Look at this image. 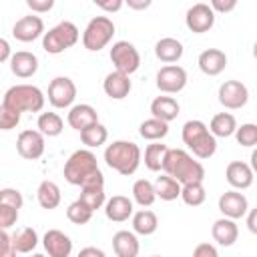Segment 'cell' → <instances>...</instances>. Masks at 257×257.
I'll use <instances>...</instances> for the list:
<instances>
[{"mask_svg":"<svg viewBox=\"0 0 257 257\" xmlns=\"http://www.w3.org/2000/svg\"><path fill=\"white\" fill-rule=\"evenodd\" d=\"M64 179L74 187H92V185H104V175L98 169L96 157L88 149L74 151L68 161L64 163Z\"/></svg>","mask_w":257,"mask_h":257,"instance_id":"1","label":"cell"},{"mask_svg":"<svg viewBox=\"0 0 257 257\" xmlns=\"http://www.w3.org/2000/svg\"><path fill=\"white\" fill-rule=\"evenodd\" d=\"M163 171L171 177H175L181 185L185 183H193V181H203L205 179V169L203 165L193 159V155H189L183 149H169L167 157H165V165Z\"/></svg>","mask_w":257,"mask_h":257,"instance_id":"2","label":"cell"},{"mask_svg":"<svg viewBox=\"0 0 257 257\" xmlns=\"http://www.w3.org/2000/svg\"><path fill=\"white\" fill-rule=\"evenodd\" d=\"M141 149L133 141H114L104 149L106 165L122 177L135 175V171L141 165Z\"/></svg>","mask_w":257,"mask_h":257,"instance_id":"3","label":"cell"},{"mask_svg":"<svg viewBox=\"0 0 257 257\" xmlns=\"http://www.w3.org/2000/svg\"><path fill=\"white\" fill-rule=\"evenodd\" d=\"M183 143L197 159H211L217 151V137L203 120H187L183 124Z\"/></svg>","mask_w":257,"mask_h":257,"instance_id":"4","label":"cell"},{"mask_svg":"<svg viewBox=\"0 0 257 257\" xmlns=\"http://www.w3.org/2000/svg\"><path fill=\"white\" fill-rule=\"evenodd\" d=\"M44 102H46L44 92L34 84H14L2 96V104L20 114L22 112H40L44 108Z\"/></svg>","mask_w":257,"mask_h":257,"instance_id":"5","label":"cell"},{"mask_svg":"<svg viewBox=\"0 0 257 257\" xmlns=\"http://www.w3.org/2000/svg\"><path fill=\"white\" fill-rule=\"evenodd\" d=\"M80 38V32L76 28V24H72L70 20H62L56 26H52L48 32H44L42 36V48L48 54H60L64 50H68L70 46H74Z\"/></svg>","mask_w":257,"mask_h":257,"instance_id":"6","label":"cell"},{"mask_svg":"<svg viewBox=\"0 0 257 257\" xmlns=\"http://www.w3.org/2000/svg\"><path fill=\"white\" fill-rule=\"evenodd\" d=\"M114 36V22L108 16H94L84 32H82V46L90 52L102 50Z\"/></svg>","mask_w":257,"mask_h":257,"instance_id":"7","label":"cell"},{"mask_svg":"<svg viewBox=\"0 0 257 257\" xmlns=\"http://www.w3.org/2000/svg\"><path fill=\"white\" fill-rule=\"evenodd\" d=\"M110 62L114 64V70H120L124 74H133L141 66V54L135 48V44L126 40H118L110 48Z\"/></svg>","mask_w":257,"mask_h":257,"instance_id":"8","label":"cell"},{"mask_svg":"<svg viewBox=\"0 0 257 257\" xmlns=\"http://www.w3.org/2000/svg\"><path fill=\"white\" fill-rule=\"evenodd\" d=\"M46 96L54 108H68L76 98V84L68 76H56L50 80Z\"/></svg>","mask_w":257,"mask_h":257,"instance_id":"9","label":"cell"},{"mask_svg":"<svg viewBox=\"0 0 257 257\" xmlns=\"http://www.w3.org/2000/svg\"><path fill=\"white\" fill-rule=\"evenodd\" d=\"M185 24L191 32L205 34L215 24V10L211 8V4H203V2L193 4L185 14Z\"/></svg>","mask_w":257,"mask_h":257,"instance_id":"10","label":"cell"},{"mask_svg":"<svg viewBox=\"0 0 257 257\" xmlns=\"http://www.w3.org/2000/svg\"><path fill=\"white\" fill-rule=\"evenodd\" d=\"M187 86V72L179 64H167L157 72V88L167 94H177Z\"/></svg>","mask_w":257,"mask_h":257,"instance_id":"11","label":"cell"},{"mask_svg":"<svg viewBox=\"0 0 257 257\" xmlns=\"http://www.w3.org/2000/svg\"><path fill=\"white\" fill-rule=\"evenodd\" d=\"M219 102L229 108V110H237V108H243L249 100V90L247 86L241 82V80H225L221 86H219Z\"/></svg>","mask_w":257,"mask_h":257,"instance_id":"12","label":"cell"},{"mask_svg":"<svg viewBox=\"0 0 257 257\" xmlns=\"http://www.w3.org/2000/svg\"><path fill=\"white\" fill-rule=\"evenodd\" d=\"M16 151L26 161H36L44 155V135L40 131H22L16 139Z\"/></svg>","mask_w":257,"mask_h":257,"instance_id":"13","label":"cell"},{"mask_svg":"<svg viewBox=\"0 0 257 257\" xmlns=\"http://www.w3.org/2000/svg\"><path fill=\"white\" fill-rule=\"evenodd\" d=\"M219 211L223 213V217H231V219H241L247 215L249 211V203H247V197L243 193H239V189H231V191H225L221 197H219Z\"/></svg>","mask_w":257,"mask_h":257,"instance_id":"14","label":"cell"},{"mask_svg":"<svg viewBox=\"0 0 257 257\" xmlns=\"http://www.w3.org/2000/svg\"><path fill=\"white\" fill-rule=\"evenodd\" d=\"M12 36L20 42H32L38 36H44V22L40 16H22L12 26Z\"/></svg>","mask_w":257,"mask_h":257,"instance_id":"15","label":"cell"},{"mask_svg":"<svg viewBox=\"0 0 257 257\" xmlns=\"http://www.w3.org/2000/svg\"><path fill=\"white\" fill-rule=\"evenodd\" d=\"M128 76H131V74H124V72H120V70L108 72V74L104 76V80H102V90L106 92V96L112 98V100H122V98H126L128 92H131V88H133V82H131Z\"/></svg>","mask_w":257,"mask_h":257,"instance_id":"16","label":"cell"},{"mask_svg":"<svg viewBox=\"0 0 257 257\" xmlns=\"http://www.w3.org/2000/svg\"><path fill=\"white\" fill-rule=\"evenodd\" d=\"M42 245L50 257H68L72 253V241L60 229H48L42 237Z\"/></svg>","mask_w":257,"mask_h":257,"instance_id":"17","label":"cell"},{"mask_svg":"<svg viewBox=\"0 0 257 257\" xmlns=\"http://www.w3.org/2000/svg\"><path fill=\"white\" fill-rule=\"evenodd\" d=\"M253 169H251V165H247V163H243V161H231L229 165H227V169H225V179H227V183L233 187V189H239V191H243V189H249L251 185H253Z\"/></svg>","mask_w":257,"mask_h":257,"instance_id":"18","label":"cell"},{"mask_svg":"<svg viewBox=\"0 0 257 257\" xmlns=\"http://www.w3.org/2000/svg\"><path fill=\"white\" fill-rule=\"evenodd\" d=\"M211 235H213V241L221 247H231L237 237H239V227L235 223V219L231 217H221L213 223L211 227Z\"/></svg>","mask_w":257,"mask_h":257,"instance_id":"19","label":"cell"},{"mask_svg":"<svg viewBox=\"0 0 257 257\" xmlns=\"http://www.w3.org/2000/svg\"><path fill=\"white\" fill-rule=\"evenodd\" d=\"M197 62H199V68H201L203 74L217 76L227 66V54L223 50H219V48H207V50H203L199 54V60Z\"/></svg>","mask_w":257,"mask_h":257,"instance_id":"20","label":"cell"},{"mask_svg":"<svg viewBox=\"0 0 257 257\" xmlns=\"http://www.w3.org/2000/svg\"><path fill=\"white\" fill-rule=\"evenodd\" d=\"M10 70L18 78H30V76H34L36 70H38V58H36V54L28 52V50L14 52L12 58H10Z\"/></svg>","mask_w":257,"mask_h":257,"instance_id":"21","label":"cell"},{"mask_svg":"<svg viewBox=\"0 0 257 257\" xmlns=\"http://www.w3.org/2000/svg\"><path fill=\"white\" fill-rule=\"evenodd\" d=\"M135 209H133V201L124 195H114L110 197L106 203H104V215L108 221H114V223H122L126 221L128 217H133Z\"/></svg>","mask_w":257,"mask_h":257,"instance_id":"22","label":"cell"},{"mask_svg":"<svg viewBox=\"0 0 257 257\" xmlns=\"http://www.w3.org/2000/svg\"><path fill=\"white\" fill-rule=\"evenodd\" d=\"M66 120H68V124H70L74 131L80 133L82 128H86V126L98 122V112H96L90 104H74V106H70Z\"/></svg>","mask_w":257,"mask_h":257,"instance_id":"23","label":"cell"},{"mask_svg":"<svg viewBox=\"0 0 257 257\" xmlns=\"http://www.w3.org/2000/svg\"><path fill=\"white\" fill-rule=\"evenodd\" d=\"M183 52H185L183 44H181L177 38H171V36L161 38V40L155 44V56H157L161 62H165V64L179 62L181 56H183Z\"/></svg>","mask_w":257,"mask_h":257,"instance_id":"24","label":"cell"},{"mask_svg":"<svg viewBox=\"0 0 257 257\" xmlns=\"http://www.w3.org/2000/svg\"><path fill=\"white\" fill-rule=\"evenodd\" d=\"M112 249L118 257H137L139 255V239L135 231H116L112 235Z\"/></svg>","mask_w":257,"mask_h":257,"instance_id":"25","label":"cell"},{"mask_svg":"<svg viewBox=\"0 0 257 257\" xmlns=\"http://www.w3.org/2000/svg\"><path fill=\"white\" fill-rule=\"evenodd\" d=\"M181 112V106L177 102V98L173 96H157L153 102H151V114L157 116V118H163L167 122L175 120Z\"/></svg>","mask_w":257,"mask_h":257,"instance_id":"26","label":"cell"},{"mask_svg":"<svg viewBox=\"0 0 257 257\" xmlns=\"http://www.w3.org/2000/svg\"><path fill=\"white\" fill-rule=\"evenodd\" d=\"M36 199H38V205L42 209L52 211V209H56L60 205V199H62L60 187L54 181H42L38 185V189H36Z\"/></svg>","mask_w":257,"mask_h":257,"instance_id":"27","label":"cell"},{"mask_svg":"<svg viewBox=\"0 0 257 257\" xmlns=\"http://www.w3.org/2000/svg\"><path fill=\"white\" fill-rule=\"evenodd\" d=\"M181 189H183V185L167 173L155 179V191L161 201H175L177 197H181Z\"/></svg>","mask_w":257,"mask_h":257,"instance_id":"28","label":"cell"},{"mask_svg":"<svg viewBox=\"0 0 257 257\" xmlns=\"http://www.w3.org/2000/svg\"><path fill=\"white\" fill-rule=\"evenodd\" d=\"M157 227H159V219H157V215L153 211L143 207L141 211L133 213V231L137 235H145V237L153 235L157 231Z\"/></svg>","mask_w":257,"mask_h":257,"instance_id":"29","label":"cell"},{"mask_svg":"<svg viewBox=\"0 0 257 257\" xmlns=\"http://www.w3.org/2000/svg\"><path fill=\"white\" fill-rule=\"evenodd\" d=\"M209 128H211V133H213L215 137L227 139V137L235 135V131H237V120H235V116H233L231 112H217V114L211 118Z\"/></svg>","mask_w":257,"mask_h":257,"instance_id":"30","label":"cell"},{"mask_svg":"<svg viewBox=\"0 0 257 257\" xmlns=\"http://www.w3.org/2000/svg\"><path fill=\"white\" fill-rule=\"evenodd\" d=\"M139 135L147 141H161L169 135V122L163 120V118H157V116H151L147 120L141 122L139 126Z\"/></svg>","mask_w":257,"mask_h":257,"instance_id":"31","label":"cell"},{"mask_svg":"<svg viewBox=\"0 0 257 257\" xmlns=\"http://www.w3.org/2000/svg\"><path fill=\"white\" fill-rule=\"evenodd\" d=\"M167 151H169V147L159 143V141H153L151 145H147V149H145V167L153 173L161 171L163 165H165Z\"/></svg>","mask_w":257,"mask_h":257,"instance_id":"32","label":"cell"},{"mask_svg":"<svg viewBox=\"0 0 257 257\" xmlns=\"http://www.w3.org/2000/svg\"><path fill=\"white\" fill-rule=\"evenodd\" d=\"M12 243L16 253H30L38 245V233L32 227H22L16 233H12Z\"/></svg>","mask_w":257,"mask_h":257,"instance_id":"33","label":"cell"},{"mask_svg":"<svg viewBox=\"0 0 257 257\" xmlns=\"http://www.w3.org/2000/svg\"><path fill=\"white\" fill-rule=\"evenodd\" d=\"M133 199L137 205L141 207H151L157 199V191H155V183L147 181V179H139L133 185Z\"/></svg>","mask_w":257,"mask_h":257,"instance_id":"34","label":"cell"},{"mask_svg":"<svg viewBox=\"0 0 257 257\" xmlns=\"http://www.w3.org/2000/svg\"><path fill=\"white\" fill-rule=\"evenodd\" d=\"M36 126L44 137H58L64 128V122H62L60 114H56V112H40Z\"/></svg>","mask_w":257,"mask_h":257,"instance_id":"35","label":"cell"},{"mask_svg":"<svg viewBox=\"0 0 257 257\" xmlns=\"http://www.w3.org/2000/svg\"><path fill=\"white\" fill-rule=\"evenodd\" d=\"M106 139H108V131L100 122H94V124H90V126H86V128L80 131V141L88 149H96V147L104 145Z\"/></svg>","mask_w":257,"mask_h":257,"instance_id":"36","label":"cell"},{"mask_svg":"<svg viewBox=\"0 0 257 257\" xmlns=\"http://www.w3.org/2000/svg\"><path fill=\"white\" fill-rule=\"evenodd\" d=\"M181 199L185 205L189 207H199L205 203L207 199V193H205V187H203V181H193V183H185L183 189H181Z\"/></svg>","mask_w":257,"mask_h":257,"instance_id":"37","label":"cell"},{"mask_svg":"<svg viewBox=\"0 0 257 257\" xmlns=\"http://www.w3.org/2000/svg\"><path fill=\"white\" fill-rule=\"evenodd\" d=\"M90 211L100 209L106 203V195H104V185H92V187H82L80 189V197H78Z\"/></svg>","mask_w":257,"mask_h":257,"instance_id":"38","label":"cell"},{"mask_svg":"<svg viewBox=\"0 0 257 257\" xmlns=\"http://www.w3.org/2000/svg\"><path fill=\"white\" fill-rule=\"evenodd\" d=\"M92 213H94V211H90L80 199H76L74 203H70L68 209H66V217H68V221L74 223V225H86V223L92 219Z\"/></svg>","mask_w":257,"mask_h":257,"instance_id":"39","label":"cell"},{"mask_svg":"<svg viewBox=\"0 0 257 257\" xmlns=\"http://www.w3.org/2000/svg\"><path fill=\"white\" fill-rule=\"evenodd\" d=\"M235 139L241 147H257V124L255 122H245L237 126Z\"/></svg>","mask_w":257,"mask_h":257,"instance_id":"40","label":"cell"},{"mask_svg":"<svg viewBox=\"0 0 257 257\" xmlns=\"http://www.w3.org/2000/svg\"><path fill=\"white\" fill-rule=\"evenodd\" d=\"M20 122V112L8 108V106H0V128L2 131H12L14 126H18Z\"/></svg>","mask_w":257,"mask_h":257,"instance_id":"41","label":"cell"},{"mask_svg":"<svg viewBox=\"0 0 257 257\" xmlns=\"http://www.w3.org/2000/svg\"><path fill=\"white\" fill-rule=\"evenodd\" d=\"M22 193L18 189H10V187H4L0 191V205H10V207H16V209H22Z\"/></svg>","mask_w":257,"mask_h":257,"instance_id":"42","label":"cell"},{"mask_svg":"<svg viewBox=\"0 0 257 257\" xmlns=\"http://www.w3.org/2000/svg\"><path fill=\"white\" fill-rule=\"evenodd\" d=\"M18 211L16 207L10 205H0V229H10L18 221Z\"/></svg>","mask_w":257,"mask_h":257,"instance_id":"43","label":"cell"},{"mask_svg":"<svg viewBox=\"0 0 257 257\" xmlns=\"http://www.w3.org/2000/svg\"><path fill=\"white\" fill-rule=\"evenodd\" d=\"M12 255H16L12 235H8V229H2L0 231V257H12Z\"/></svg>","mask_w":257,"mask_h":257,"instance_id":"44","label":"cell"},{"mask_svg":"<svg viewBox=\"0 0 257 257\" xmlns=\"http://www.w3.org/2000/svg\"><path fill=\"white\" fill-rule=\"evenodd\" d=\"M26 6L36 12V14H44V12H50L52 6H54V0H26Z\"/></svg>","mask_w":257,"mask_h":257,"instance_id":"45","label":"cell"},{"mask_svg":"<svg viewBox=\"0 0 257 257\" xmlns=\"http://www.w3.org/2000/svg\"><path fill=\"white\" fill-rule=\"evenodd\" d=\"M209 2H211V8H213L215 12L227 14V12L235 10V6H237L239 0H209Z\"/></svg>","mask_w":257,"mask_h":257,"instance_id":"46","label":"cell"},{"mask_svg":"<svg viewBox=\"0 0 257 257\" xmlns=\"http://www.w3.org/2000/svg\"><path fill=\"white\" fill-rule=\"evenodd\" d=\"M193 255H195V257H217L219 251H217V247L211 245V243H199V245L193 249Z\"/></svg>","mask_w":257,"mask_h":257,"instance_id":"47","label":"cell"},{"mask_svg":"<svg viewBox=\"0 0 257 257\" xmlns=\"http://www.w3.org/2000/svg\"><path fill=\"white\" fill-rule=\"evenodd\" d=\"M100 10H104V12H118L120 8H122V4H124V0H92Z\"/></svg>","mask_w":257,"mask_h":257,"instance_id":"48","label":"cell"},{"mask_svg":"<svg viewBox=\"0 0 257 257\" xmlns=\"http://www.w3.org/2000/svg\"><path fill=\"white\" fill-rule=\"evenodd\" d=\"M124 4L131 10H147L153 4V0H124Z\"/></svg>","mask_w":257,"mask_h":257,"instance_id":"49","label":"cell"},{"mask_svg":"<svg viewBox=\"0 0 257 257\" xmlns=\"http://www.w3.org/2000/svg\"><path fill=\"white\" fill-rule=\"evenodd\" d=\"M247 229L253 235H257V207L251 209V211H247Z\"/></svg>","mask_w":257,"mask_h":257,"instance_id":"50","label":"cell"},{"mask_svg":"<svg viewBox=\"0 0 257 257\" xmlns=\"http://www.w3.org/2000/svg\"><path fill=\"white\" fill-rule=\"evenodd\" d=\"M12 54H10V44L6 38L0 40V62H10Z\"/></svg>","mask_w":257,"mask_h":257,"instance_id":"51","label":"cell"},{"mask_svg":"<svg viewBox=\"0 0 257 257\" xmlns=\"http://www.w3.org/2000/svg\"><path fill=\"white\" fill-rule=\"evenodd\" d=\"M80 257H88V255H94V257H104V251L102 249H96V247H84V249H80V253H78Z\"/></svg>","mask_w":257,"mask_h":257,"instance_id":"52","label":"cell"},{"mask_svg":"<svg viewBox=\"0 0 257 257\" xmlns=\"http://www.w3.org/2000/svg\"><path fill=\"white\" fill-rule=\"evenodd\" d=\"M249 165H251L253 173L257 175V147H255V149H253V153H251V163H249Z\"/></svg>","mask_w":257,"mask_h":257,"instance_id":"53","label":"cell"},{"mask_svg":"<svg viewBox=\"0 0 257 257\" xmlns=\"http://www.w3.org/2000/svg\"><path fill=\"white\" fill-rule=\"evenodd\" d=\"M253 56H255V60H257V42L253 44Z\"/></svg>","mask_w":257,"mask_h":257,"instance_id":"54","label":"cell"}]
</instances>
